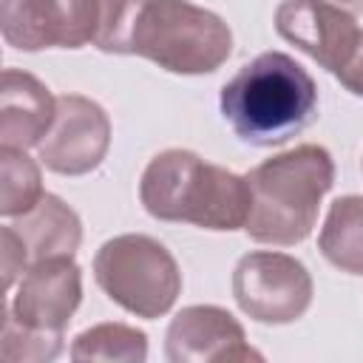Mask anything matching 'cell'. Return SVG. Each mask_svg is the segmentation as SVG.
Instances as JSON below:
<instances>
[{"label": "cell", "instance_id": "1", "mask_svg": "<svg viewBox=\"0 0 363 363\" xmlns=\"http://www.w3.org/2000/svg\"><path fill=\"white\" fill-rule=\"evenodd\" d=\"M218 105L241 142L278 147L315 119L318 85L295 57L264 51L221 88Z\"/></svg>", "mask_w": 363, "mask_h": 363}, {"label": "cell", "instance_id": "2", "mask_svg": "<svg viewBox=\"0 0 363 363\" xmlns=\"http://www.w3.org/2000/svg\"><path fill=\"white\" fill-rule=\"evenodd\" d=\"M142 207L159 221L193 224L201 230H238L250 213V184L193 150L170 147L156 153L139 179Z\"/></svg>", "mask_w": 363, "mask_h": 363}, {"label": "cell", "instance_id": "3", "mask_svg": "<svg viewBox=\"0 0 363 363\" xmlns=\"http://www.w3.org/2000/svg\"><path fill=\"white\" fill-rule=\"evenodd\" d=\"M247 235L258 244L292 247L309 238L323 196L335 184V162L323 145H298L247 173Z\"/></svg>", "mask_w": 363, "mask_h": 363}, {"label": "cell", "instance_id": "4", "mask_svg": "<svg viewBox=\"0 0 363 363\" xmlns=\"http://www.w3.org/2000/svg\"><path fill=\"white\" fill-rule=\"evenodd\" d=\"M130 54L170 74H213L233 54L230 26L190 0H145L130 34Z\"/></svg>", "mask_w": 363, "mask_h": 363}, {"label": "cell", "instance_id": "5", "mask_svg": "<svg viewBox=\"0 0 363 363\" xmlns=\"http://www.w3.org/2000/svg\"><path fill=\"white\" fill-rule=\"evenodd\" d=\"M94 278L116 306L145 320L167 315L182 292L176 258L142 233L108 238L94 255Z\"/></svg>", "mask_w": 363, "mask_h": 363}, {"label": "cell", "instance_id": "6", "mask_svg": "<svg viewBox=\"0 0 363 363\" xmlns=\"http://www.w3.org/2000/svg\"><path fill=\"white\" fill-rule=\"evenodd\" d=\"M312 295L309 269L286 252L255 250L241 255L233 269V298L238 309L258 323H295L312 306Z\"/></svg>", "mask_w": 363, "mask_h": 363}, {"label": "cell", "instance_id": "7", "mask_svg": "<svg viewBox=\"0 0 363 363\" xmlns=\"http://www.w3.org/2000/svg\"><path fill=\"white\" fill-rule=\"evenodd\" d=\"M99 0H0L3 40L17 51L94 43Z\"/></svg>", "mask_w": 363, "mask_h": 363}, {"label": "cell", "instance_id": "8", "mask_svg": "<svg viewBox=\"0 0 363 363\" xmlns=\"http://www.w3.org/2000/svg\"><path fill=\"white\" fill-rule=\"evenodd\" d=\"M111 147V119L105 108L82 94L57 96V116L37 145L40 162L60 176L96 170Z\"/></svg>", "mask_w": 363, "mask_h": 363}, {"label": "cell", "instance_id": "9", "mask_svg": "<svg viewBox=\"0 0 363 363\" xmlns=\"http://www.w3.org/2000/svg\"><path fill=\"white\" fill-rule=\"evenodd\" d=\"M275 31L329 74H337L349 62L363 28L354 14L329 0H284L275 9Z\"/></svg>", "mask_w": 363, "mask_h": 363}, {"label": "cell", "instance_id": "10", "mask_svg": "<svg viewBox=\"0 0 363 363\" xmlns=\"http://www.w3.org/2000/svg\"><path fill=\"white\" fill-rule=\"evenodd\" d=\"M164 354L170 363H244L264 360L247 343L244 326L221 306L196 303L176 312L164 335Z\"/></svg>", "mask_w": 363, "mask_h": 363}, {"label": "cell", "instance_id": "11", "mask_svg": "<svg viewBox=\"0 0 363 363\" xmlns=\"http://www.w3.org/2000/svg\"><path fill=\"white\" fill-rule=\"evenodd\" d=\"M79 301L82 269L74 255H57L31 264L23 272L9 309L23 326L65 335V326L71 323Z\"/></svg>", "mask_w": 363, "mask_h": 363}, {"label": "cell", "instance_id": "12", "mask_svg": "<svg viewBox=\"0 0 363 363\" xmlns=\"http://www.w3.org/2000/svg\"><path fill=\"white\" fill-rule=\"evenodd\" d=\"M57 116V96L28 71L3 68L0 77V147L28 150L43 142Z\"/></svg>", "mask_w": 363, "mask_h": 363}, {"label": "cell", "instance_id": "13", "mask_svg": "<svg viewBox=\"0 0 363 363\" xmlns=\"http://www.w3.org/2000/svg\"><path fill=\"white\" fill-rule=\"evenodd\" d=\"M11 230L20 235L28 267L57 255H74L82 241V221L79 216L54 193H43V199L14 221Z\"/></svg>", "mask_w": 363, "mask_h": 363}, {"label": "cell", "instance_id": "14", "mask_svg": "<svg viewBox=\"0 0 363 363\" xmlns=\"http://www.w3.org/2000/svg\"><path fill=\"white\" fill-rule=\"evenodd\" d=\"M318 250L323 258L349 275H363V196H340L332 201Z\"/></svg>", "mask_w": 363, "mask_h": 363}, {"label": "cell", "instance_id": "15", "mask_svg": "<svg viewBox=\"0 0 363 363\" xmlns=\"http://www.w3.org/2000/svg\"><path fill=\"white\" fill-rule=\"evenodd\" d=\"M74 360H108V363H142L147 357V335L128 323H96L79 332L71 343Z\"/></svg>", "mask_w": 363, "mask_h": 363}, {"label": "cell", "instance_id": "16", "mask_svg": "<svg viewBox=\"0 0 363 363\" xmlns=\"http://www.w3.org/2000/svg\"><path fill=\"white\" fill-rule=\"evenodd\" d=\"M43 199L40 164L17 147H0V216L17 218Z\"/></svg>", "mask_w": 363, "mask_h": 363}, {"label": "cell", "instance_id": "17", "mask_svg": "<svg viewBox=\"0 0 363 363\" xmlns=\"http://www.w3.org/2000/svg\"><path fill=\"white\" fill-rule=\"evenodd\" d=\"M65 335L57 332H40L31 326H23L9 303L3 306V329H0V360L3 363H43L54 360L62 352Z\"/></svg>", "mask_w": 363, "mask_h": 363}, {"label": "cell", "instance_id": "18", "mask_svg": "<svg viewBox=\"0 0 363 363\" xmlns=\"http://www.w3.org/2000/svg\"><path fill=\"white\" fill-rule=\"evenodd\" d=\"M145 0H99L94 43L105 54H130V34Z\"/></svg>", "mask_w": 363, "mask_h": 363}, {"label": "cell", "instance_id": "19", "mask_svg": "<svg viewBox=\"0 0 363 363\" xmlns=\"http://www.w3.org/2000/svg\"><path fill=\"white\" fill-rule=\"evenodd\" d=\"M0 264H3V289L9 292L14 286V281H20L23 272L28 269L26 247H23L20 235L11 230V224L0 227Z\"/></svg>", "mask_w": 363, "mask_h": 363}, {"label": "cell", "instance_id": "20", "mask_svg": "<svg viewBox=\"0 0 363 363\" xmlns=\"http://www.w3.org/2000/svg\"><path fill=\"white\" fill-rule=\"evenodd\" d=\"M335 79L354 96H363V31H360V40L349 57V62L335 74Z\"/></svg>", "mask_w": 363, "mask_h": 363}, {"label": "cell", "instance_id": "21", "mask_svg": "<svg viewBox=\"0 0 363 363\" xmlns=\"http://www.w3.org/2000/svg\"><path fill=\"white\" fill-rule=\"evenodd\" d=\"M329 3H335V6H340V9H352V11H363V0H329Z\"/></svg>", "mask_w": 363, "mask_h": 363}]
</instances>
